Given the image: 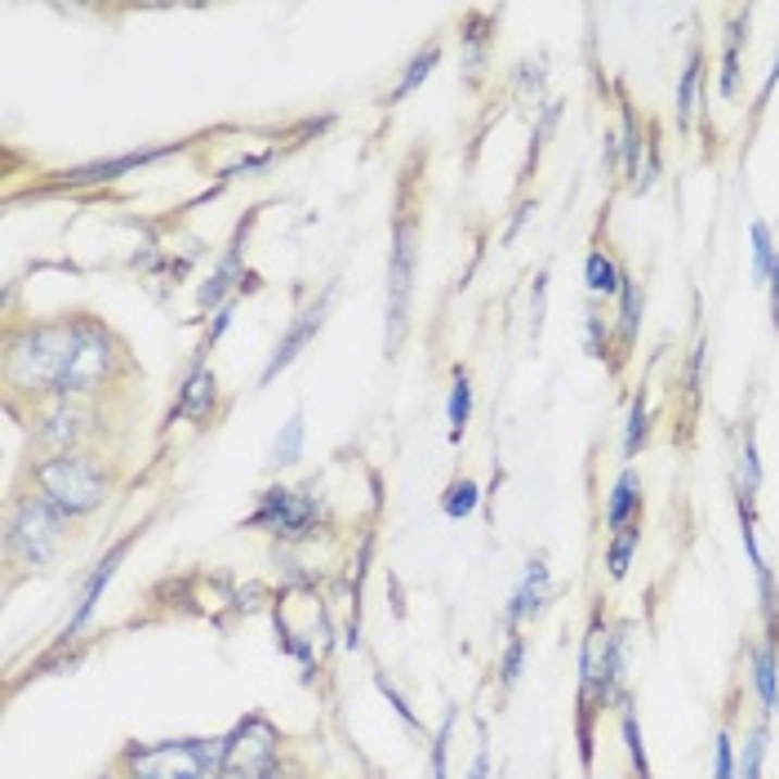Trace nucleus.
<instances>
[{"label": "nucleus", "mask_w": 779, "mask_h": 779, "mask_svg": "<svg viewBox=\"0 0 779 779\" xmlns=\"http://www.w3.org/2000/svg\"><path fill=\"white\" fill-rule=\"evenodd\" d=\"M85 330V312H59L50 321H27L10 325L5 338V383H10V401L18 393H32L40 401H54L59 383L76 357Z\"/></svg>", "instance_id": "f257e3e1"}, {"label": "nucleus", "mask_w": 779, "mask_h": 779, "mask_svg": "<svg viewBox=\"0 0 779 779\" xmlns=\"http://www.w3.org/2000/svg\"><path fill=\"white\" fill-rule=\"evenodd\" d=\"M27 481L36 499H45L72 521L99 512L112 499L121 468L99 450H67V455H40L36 463H27Z\"/></svg>", "instance_id": "f03ea898"}, {"label": "nucleus", "mask_w": 779, "mask_h": 779, "mask_svg": "<svg viewBox=\"0 0 779 779\" xmlns=\"http://www.w3.org/2000/svg\"><path fill=\"white\" fill-rule=\"evenodd\" d=\"M419 236H423V214L410 201V187H401V210H397V223H393V255H387V334H383L387 353H397L406 330H410Z\"/></svg>", "instance_id": "7ed1b4c3"}, {"label": "nucleus", "mask_w": 779, "mask_h": 779, "mask_svg": "<svg viewBox=\"0 0 779 779\" xmlns=\"http://www.w3.org/2000/svg\"><path fill=\"white\" fill-rule=\"evenodd\" d=\"M223 740H174V744H129L116 766L125 779H214Z\"/></svg>", "instance_id": "20e7f679"}, {"label": "nucleus", "mask_w": 779, "mask_h": 779, "mask_svg": "<svg viewBox=\"0 0 779 779\" xmlns=\"http://www.w3.org/2000/svg\"><path fill=\"white\" fill-rule=\"evenodd\" d=\"M63 525H67V517L54 512L45 499L14 495L10 517H5V557H10V566L45 570L63 548Z\"/></svg>", "instance_id": "39448f33"}, {"label": "nucleus", "mask_w": 779, "mask_h": 779, "mask_svg": "<svg viewBox=\"0 0 779 779\" xmlns=\"http://www.w3.org/2000/svg\"><path fill=\"white\" fill-rule=\"evenodd\" d=\"M276 749H281L276 726L268 717H246L232 735H223V757L214 779H272L281 770Z\"/></svg>", "instance_id": "423d86ee"}, {"label": "nucleus", "mask_w": 779, "mask_h": 779, "mask_svg": "<svg viewBox=\"0 0 779 779\" xmlns=\"http://www.w3.org/2000/svg\"><path fill=\"white\" fill-rule=\"evenodd\" d=\"M321 521V499L308 491H285V485H272V491L259 495V508L246 517V530H272L276 540H312Z\"/></svg>", "instance_id": "0eeeda50"}, {"label": "nucleus", "mask_w": 779, "mask_h": 779, "mask_svg": "<svg viewBox=\"0 0 779 779\" xmlns=\"http://www.w3.org/2000/svg\"><path fill=\"white\" fill-rule=\"evenodd\" d=\"M330 304H334V285H325L321 295H317V299H312V304H308V308L295 317V325H289V330L281 334V344L272 348V357H268V366H263V374H259V387H268V383L281 374V370H289V366H295V357H299V353L312 344V338H317V330L325 325V312H330Z\"/></svg>", "instance_id": "6e6552de"}, {"label": "nucleus", "mask_w": 779, "mask_h": 779, "mask_svg": "<svg viewBox=\"0 0 779 779\" xmlns=\"http://www.w3.org/2000/svg\"><path fill=\"white\" fill-rule=\"evenodd\" d=\"M544 597H548V561H544V557H530L521 589H517V593L508 597V606H504V628H508V638H512V632H521V623H525L530 615H540V610H544Z\"/></svg>", "instance_id": "1a4fd4ad"}, {"label": "nucleus", "mask_w": 779, "mask_h": 779, "mask_svg": "<svg viewBox=\"0 0 779 779\" xmlns=\"http://www.w3.org/2000/svg\"><path fill=\"white\" fill-rule=\"evenodd\" d=\"M134 540H138V530L129 534V540H121V544H116V548H112V553H108V557L99 561V566H94V574L85 579V589H81V602H76V615H72L67 632H76V628H81V623H85V619H89L94 610H99V602H103V589H108V583H112V574H116V566L125 561V553L134 548Z\"/></svg>", "instance_id": "9d476101"}, {"label": "nucleus", "mask_w": 779, "mask_h": 779, "mask_svg": "<svg viewBox=\"0 0 779 779\" xmlns=\"http://www.w3.org/2000/svg\"><path fill=\"white\" fill-rule=\"evenodd\" d=\"M632 521H642V477L623 468L619 481L610 485V499H606V530H623Z\"/></svg>", "instance_id": "9b49d317"}, {"label": "nucleus", "mask_w": 779, "mask_h": 779, "mask_svg": "<svg viewBox=\"0 0 779 779\" xmlns=\"http://www.w3.org/2000/svg\"><path fill=\"white\" fill-rule=\"evenodd\" d=\"M240 250H246V227H240L236 236H232V246H227V255H223V263L210 272V281L201 285V295H197V304H201V312L206 308H223L227 304V289L236 285V276H240Z\"/></svg>", "instance_id": "f8f14e48"}, {"label": "nucleus", "mask_w": 779, "mask_h": 779, "mask_svg": "<svg viewBox=\"0 0 779 779\" xmlns=\"http://www.w3.org/2000/svg\"><path fill=\"white\" fill-rule=\"evenodd\" d=\"M749 10H735L730 14V27H726V50H721V99H740V50L749 45Z\"/></svg>", "instance_id": "ddd939ff"}, {"label": "nucleus", "mask_w": 779, "mask_h": 779, "mask_svg": "<svg viewBox=\"0 0 779 779\" xmlns=\"http://www.w3.org/2000/svg\"><path fill=\"white\" fill-rule=\"evenodd\" d=\"M210 401H214V374L201 366V370L187 374L183 393H178V401H174V410H170V423L183 419V415L197 419V423H210Z\"/></svg>", "instance_id": "4468645a"}, {"label": "nucleus", "mask_w": 779, "mask_h": 779, "mask_svg": "<svg viewBox=\"0 0 779 779\" xmlns=\"http://www.w3.org/2000/svg\"><path fill=\"white\" fill-rule=\"evenodd\" d=\"M753 691L762 700V713L779 717V651H775V642L753 651Z\"/></svg>", "instance_id": "2eb2a0df"}, {"label": "nucleus", "mask_w": 779, "mask_h": 779, "mask_svg": "<svg viewBox=\"0 0 779 779\" xmlns=\"http://www.w3.org/2000/svg\"><path fill=\"white\" fill-rule=\"evenodd\" d=\"M700 89H704V54H700V45H695L691 59H687V72H681V81H677V103H672V108H677V129H681V134H691Z\"/></svg>", "instance_id": "dca6fc26"}, {"label": "nucleus", "mask_w": 779, "mask_h": 779, "mask_svg": "<svg viewBox=\"0 0 779 779\" xmlns=\"http://www.w3.org/2000/svg\"><path fill=\"white\" fill-rule=\"evenodd\" d=\"M304 436H308V419H304V406H295V415L281 423L276 442H272V450H268V468L299 463V459H304Z\"/></svg>", "instance_id": "f3484780"}, {"label": "nucleus", "mask_w": 779, "mask_h": 779, "mask_svg": "<svg viewBox=\"0 0 779 779\" xmlns=\"http://www.w3.org/2000/svg\"><path fill=\"white\" fill-rule=\"evenodd\" d=\"M583 285H589V295H602V299H619V285H623V263H615L602 246L589 250L583 259Z\"/></svg>", "instance_id": "a211bd4d"}, {"label": "nucleus", "mask_w": 779, "mask_h": 779, "mask_svg": "<svg viewBox=\"0 0 779 779\" xmlns=\"http://www.w3.org/2000/svg\"><path fill=\"white\" fill-rule=\"evenodd\" d=\"M619 157H623V178H628V187H632V183H638V174H642V161H646V134H642V121H638V112H632L628 99H623Z\"/></svg>", "instance_id": "6ab92c4d"}, {"label": "nucleus", "mask_w": 779, "mask_h": 779, "mask_svg": "<svg viewBox=\"0 0 779 779\" xmlns=\"http://www.w3.org/2000/svg\"><path fill=\"white\" fill-rule=\"evenodd\" d=\"M642 308H646V299H642V285H638V276H632V272L623 268V285H619V344H623V348H632V344H638V330H642Z\"/></svg>", "instance_id": "aec40b11"}, {"label": "nucleus", "mask_w": 779, "mask_h": 779, "mask_svg": "<svg viewBox=\"0 0 779 779\" xmlns=\"http://www.w3.org/2000/svg\"><path fill=\"white\" fill-rule=\"evenodd\" d=\"M436 63H442V40H428V50H419V54H415V59L406 63V76L397 81V89H393V94H387V99H383V103H387V108H393V103H401V99H410V94H415V89H419V85H423V81L432 76V67H436Z\"/></svg>", "instance_id": "412c9836"}, {"label": "nucleus", "mask_w": 779, "mask_h": 779, "mask_svg": "<svg viewBox=\"0 0 779 779\" xmlns=\"http://www.w3.org/2000/svg\"><path fill=\"white\" fill-rule=\"evenodd\" d=\"M619 730H623V749H628V762H632V779H651V762H646V744H642V721H638V708L623 695L619 700Z\"/></svg>", "instance_id": "4be33fe9"}, {"label": "nucleus", "mask_w": 779, "mask_h": 779, "mask_svg": "<svg viewBox=\"0 0 779 779\" xmlns=\"http://www.w3.org/2000/svg\"><path fill=\"white\" fill-rule=\"evenodd\" d=\"M446 419H450V442H463V432H468V419H472V379H468V370H455V383H450V406H446Z\"/></svg>", "instance_id": "5701e85b"}, {"label": "nucleus", "mask_w": 779, "mask_h": 779, "mask_svg": "<svg viewBox=\"0 0 779 779\" xmlns=\"http://www.w3.org/2000/svg\"><path fill=\"white\" fill-rule=\"evenodd\" d=\"M638 544H642V521L615 530V540H610V548H606V570H610V579H623V574H628L632 557H638Z\"/></svg>", "instance_id": "b1692460"}, {"label": "nucleus", "mask_w": 779, "mask_h": 779, "mask_svg": "<svg viewBox=\"0 0 779 779\" xmlns=\"http://www.w3.org/2000/svg\"><path fill=\"white\" fill-rule=\"evenodd\" d=\"M651 442V410H646V393L632 397L628 406V428H623V459H638Z\"/></svg>", "instance_id": "393cba45"}, {"label": "nucleus", "mask_w": 779, "mask_h": 779, "mask_svg": "<svg viewBox=\"0 0 779 779\" xmlns=\"http://www.w3.org/2000/svg\"><path fill=\"white\" fill-rule=\"evenodd\" d=\"M749 246H753V285H766V276H770V268H775V232H770V223L766 219H753V227H749Z\"/></svg>", "instance_id": "a878e982"}, {"label": "nucleus", "mask_w": 779, "mask_h": 779, "mask_svg": "<svg viewBox=\"0 0 779 779\" xmlns=\"http://www.w3.org/2000/svg\"><path fill=\"white\" fill-rule=\"evenodd\" d=\"M477 504H481V491H477V481H472V477H455V481L446 485V495H442V512L455 517V521L472 517Z\"/></svg>", "instance_id": "bb28decb"}, {"label": "nucleus", "mask_w": 779, "mask_h": 779, "mask_svg": "<svg viewBox=\"0 0 779 779\" xmlns=\"http://www.w3.org/2000/svg\"><path fill=\"white\" fill-rule=\"evenodd\" d=\"M740 485L749 495L762 491V459H757V432L753 428H744V436H740Z\"/></svg>", "instance_id": "cd10ccee"}, {"label": "nucleus", "mask_w": 779, "mask_h": 779, "mask_svg": "<svg viewBox=\"0 0 779 779\" xmlns=\"http://www.w3.org/2000/svg\"><path fill=\"white\" fill-rule=\"evenodd\" d=\"M762 762H766V726H753L744 740V762H740V779H762Z\"/></svg>", "instance_id": "c85d7f7f"}, {"label": "nucleus", "mask_w": 779, "mask_h": 779, "mask_svg": "<svg viewBox=\"0 0 779 779\" xmlns=\"http://www.w3.org/2000/svg\"><path fill=\"white\" fill-rule=\"evenodd\" d=\"M521 664H525V638H521V632H512V638H508V651H504V659H499V681H504V691L517 687Z\"/></svg>", "instance_id": "c756f323"}, {"label": "nucleus", "mask_w": 779, "mask_h": 779, "mask_svg": "<svg viewBox=\"0 0 779 779\" xmlns=\"http://www.w3.org/2000/svg\"><path fill=\"white\" fill-rule=\"evenodd\" d=\"M606 344H610L606 321L589 308V312H583V348H589V357H606Z\"/></svg>", "instance_id": "7c9ffc66"}, {"label": "nucleus", "mask_w": 779, "mask_h": 779, "mask_svg": "<svg viewBox=\"0 0 779 779\" xmlns=\"http://www.w3.org/2000/svg\"><path fill=\"white\" fill-rule=\"evenodd\" d=\"M450 726H455V708L446 713L442 730H436V740H432V779H450V770H446V744H450Z\"/></svg>", "instance_id": "2f4dec72"}, {"label": "nucleus", "mask_w": 779, "mask_h": 779, "mask_svg": "<svg viewBox=\"0 0 779 779\" xmlns=\"http://www.w3.org/2000/svg\"><path fill=\"white\" fill-rule=\"evenodd\" d=\"M713 779H735V744L721 730L717 735V749H713Z\"/></svg>", "instance_id": "473e14b6"}, {"label": "nucleus", "mask_w": 779, "mask_h": 779, "mask_svg": "<svg viewBox=\"0 0 779 779\" xmlns=\"http://www.w3.org/2000/svg\"><path fill=\"white\" fill-rule=\"evenodd\" d=\"M374 681H379V691H383V700H387V704H393V708H397V717H401V721H406L410 730H419V717H415V708L406 704V695H401V691H397V687H393V681H387L383 672H379Z\"/></svg>", "instance_id": "72a5a7b5"}, {"label": "nucleus", "mask_w": 779, "mask_h": 779, "mask_svg": "<svg viewBox=\"0 0 779 779\" xmlns=\"http://www.w3.org/2000/svg\"><path fill=\"white\" fill-rule=\"evenodd\" d=\"M766 295H770V325H775V334H779V255H775V268H770V276H766Z\"/></svg>", "instance_id": "f704fd0d"}, {"label": "nucleus", "mask_w": 779, "mask_h": 779, "mask_svg": "<svg viewBox=\"0 0 779 779\" xmlns=\"http://www.w3.org/2000/svg\"><path fill=\"white\" fill-rule=\"evenodd\" d=\"M517 85H521V89H540V85H544V67H534V72H530V63H521Z\"/></svg>", "instance_id": "c9c22d12"}, {"label": "nucleus", "mask_w": 779, "mask_h": 779, "mask_svg": "<svg viewBox=\"0 0 779 779\" xmlns=\"http://www.w3.org/2000/svg\"><path fill=\"white\" fill-rule=\"evenodd\" d=\"M485 766H491V757H485V749H481L477 762H472V779H485Z\"/></svg>", "instance_id": "e433bc0d"}, {"label": "nucleus", "mask_w": 779, "mask_h": 779, "mask_svg": "<svg viewBox=\"0 0 779 779\" xmlns=\"http://www.w3.org/2000/svg\"><path fill=\"white\" fill-rule=\"evenodd\" d=\"M99 779H116V775H99Z\"/></svg>", "instance_id": "4c0bfd02"}, {"label": "nucleus", "mask_w": 779, "mask_h": 779, "mask_svg": "<svg viewBox=\"0 0 779 779\" xmlns=\"http://www.w3.org/2000/svg\"><path fill=\"white\" fill-rule=\"evenodd\" d=\"M272 779H281V770H276V775H272Z\"/></svg>", "instance_id": "58836bf2"}]
</instances>
